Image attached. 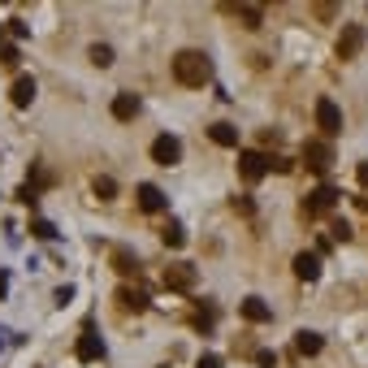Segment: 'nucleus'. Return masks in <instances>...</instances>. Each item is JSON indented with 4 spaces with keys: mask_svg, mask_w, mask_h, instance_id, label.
I'll return each mask as SVG.
<instances>
[{
    "mask_svg": "<svg viewBox=\"0 0 368 368\" xmlns=\"http://www.w3.org/2000/svg\"><path fill=\"white\" fill-rule=\"evenodd\" d=\"M173 78H178L182 87H204L208 78H213V61L195 48H182L178 57H173Z\"/></svg>",
    "mask_w": 368,
    "mask_h": 368,
    "instance_id": "f257e3e1",
    "label": "nucleus"
},
{
    "mask_svg": "<svg viewBox=\"0 0 368 368\" xmlns=\"http://www.w3.org/2000/svg\"><path fill=\"white\" fill-rule=\"evenodd\" d=\"M303 165H308L312 173H321V178H325L329 165H333V148H329L325 139H308V143H303Z\"/></svg>",
    "mask_w": 368,
    "mask_h": 368,
    "instance_id": "f03ea898",
    "label": "nucleus"
},
{
    "mask_svg": "<svg viewBox=\"0 0 368 368\" xmlns=\"http://www.w3.org/2000/svg\"><path fill=\"white\" fill-rule=\"evenodd\" d=\"M316 126H321L325 139H338V135H342V108L333 104L329 95H321V100H316Z\"/></svg>",
    "mask_w": 368,
    "mask_h": 368,
    "instance_id": "7ed1b4c3",
    "label": "nucleus"
},
{
    "mask_svg": "<svg viewBox=\"0 0 368 368\" xmlns=\"http://www.w3.org/2000/svg\"><path fill=\"white\" fill-rule=\"evenodd\" d=\"M333 204H338V191H333L329 182H321L312 195H303V217H325Z\"/></svg>",
    "mask_w": 368,
    "mask_h": 368,
    "instance_id": "20e7f679",
    "label": "nucleus"
},
{
    "mask_svg": "<svg viewBox=\"0 0 368 368\" xmlns=\"http://www.w3.org/2000/svg\"><path fill=\"white\" fill-rule=\"evenodd\" d=\"M152 161L156 165H178L182 161V139L178 135H161V139H152Z\"/></svg>",
    "mask_w": 368,
    "mask_h": 368,
    "instance_id": "39448f33",
    "label": "nucleus"
},
{
    "mask_svg": "<svg viewBox=\"0 0 368 368\" xmlns=\"http://www.w3.org/2000/svg\"><path fill=\"white\" fill-rule=\"evenodd\" d=\"M364 39H368V30L356 26V22H347V26H342V35H338V61H356V57H360V48H364Z\"/></svg>",
    "mask_w": 368,
    "mask_h": 368,
    "instance_id": "423d86ee",
    "label": "nucleus"
},
{
    "mask_svg": "<svg viewBox=\"0 0 368 368\" xmlns=\"http://www.w3.org/2000/svg\"><path fill=\"white\" fill-rule=\"evenodd\" d=\"M269 173V156L264 152H238V178L243 182H260Z\"/></svg>",
    "mask_w": 368,
    "mask_h": 368,
    "instance_id": "0eeeda50",
    "label": "nucleus"
},
{
    "mask_svg": "<svg viewBox=\"0 0 368 368\" xmlns=\"http://www.w3.org/2000/svg\"><path fill=\"white\" fill-rule=\"evenodd\" d=\"M74 356L83 360V364H95V360H104V338H100V333L91 329V321H87V329H83V338H78Z\"/></svg>",
    "mask_w": 368,
    "mask_h": 368,
    "instance_id": "6e6552de",
    "label": "nucleus"
},
{
    "mask_svg": "<svg viewBox=\"0 0 368 368\" xmlns=\"http://www.w3.org/2000/svg\"><path fill=\"white\" fill-rule=\"evenodd\" d=\"M35 95H39V87H35V78H30V74H18V78H13V87H9L13 108H30V104H35Z\"/></svg>",
    "mask_w": 368,
    "mask_h": 368,
    "instance_id": "1a4fd4ad",
    "label": "nucleus"
},
{
    "mask_svg": "<svg viewBox=\"0 0 368 368\" xmlns=\"http://www.w3.org/2000/svg\"><path fill=\"white\" fill-rule=\"evenodd\" d=\"M165 291H195V264H169L165 269Z\"/></svg>",
    "mask_w": 368,
    "mask_h": 368,
    "instance_id": "9d476101",
    "label": "nucleus"
},
{
    "mask_svg": "<svg viewBox=\"0 0 368 368\" xmlns=\"http://www.w3.org/2000/svg\"><path fill=\"white\" fill-rule=\"evenodd\" d=\"M135 200H139V208H143V213H165V191L161 186H156V182H143L139 191H135Z\"/></svg>",
    "mask_w": 368,
    "mask_h": 368,
    "instance_id": "9b49d317",
    "label": "nucleus"
},
{
    "mask_svg": "<svg viewBox=\"0 0 368 368\" xmlns=\"http://www.w3.org/2000/svg\"><path fill=\"white\" fill-rule=\"evenodd\" d=\"M238 312H243L251 325H269V321H273V308H269L260 295H247L243 303H238Z\"/></svg>",
    "mask_w": 368,
    "mask_h": 368,
    "instance_id": "f8f14e48",
    "label": "nucleus"
},
{
    "mask_svg": "<svg viewBox=\"0 0 368 368\" xmlns=\"http://www.w3.org/2000/svg\"><path fill=\"white\" fill-rule=\"evenodd\" d=\"M139 108H143V104H139L135 91H117V95H113V117H117V122H135Z\"/></svg>",
    "mask_w": 368,
    "mask_h": 368,
    "instance_id": "ddd939ff",
    "label": "nucleus"
},
{
    "mask_svg": "<svg viewBox=\"0 0 368 368\" xmlns=\"http://www.w3.org/2000/svg\"><path fill=\"white\" fill-rule=\"evenodd\" d=\"M295 278L299 282H316V278H321V255H316V251H299L295 255Z\"/></svg>",
    "mask_w": 368,
    "mask_h": 368,
    "instance_id": "4468645a",
    "label": "nucleus"
},
{
    "mask_svg": "<svg viewBox=\"0 0 368 368\" xmlns=\"http://www.w3.org/2000/svg\"><path fill=\"white\" fill-rule=\"evenodd\" d=\"M321 347H325V338L316 329H299L295 333V351H299V356H321Z\"/></svg>",
    "mask_w": 368,
    "mask_h": 368,
    "instance_id": "2eb2a0df",
    "label": "nucleus"
},
{
    "mask_svg": "<svg viewBox=\"0 0 368 368\" xmlns=\"http://www.w3.org/2000/svg\"><path fill=\"white\" fill-rule=\"evenodd\" d=\"M208 135H213V143H217V148H238V126H230V122L208 126Z\"/></svg>",
    "mask_w": 368,
    "mask_h": 368,
    "instance_id": "dca6fc26",
    "label": "nucleus"
},
{
    "mask_svg": "<svg viewBox=\"0 0 368 368\" xmlns=\"http://www.w3.org/2000/svg\"><path fill=\"white\" fill-rule=\"evenodd\" d=\"M117 303H122L126 312H143V308H148V295H143V291H130V286H122V291H117Z\"/></svg>",
    "mask_w": 368,
    "mask_h": 368,
    "instance_id": "f3484780",
    "label": "nucleus"
},
{
    "mask_svg": "<svg viewBox=\"0 0 368 368\" xmlns=\"http://www.w3.org/2000/svg\"><path fill=\"white\" fill-rule=\"evenodd\" d=\"M113 269H117V273H126V278L139 273V255L126 251V247H117V251H113Z\"/></svg>",
    "mask_w": 368,
    "mask_h": 368,
    "instance_id": "a211bd4d",
    "label": "nucleus"
},
{
    "mask_svg": "<svg viewBox=\"0 0 368 368\" xmlns=\"http://www.w3.org/2000/svg\"><path fill=\"white\" fill-rule=\"evenodd\" d=\"M161 243H165V247H173V251H178V247L186 243V230H182V221H169V226L161 230Z\"/></svg>",
    "mask_w": 368,
    "mask_h": 368,
    "instance_id": "6ab92c4d",
    "label": "nucleus"
},
{
    "mask_svg": "<svg viewBox=\"0 0 368 368\" xmlns=\"http://www.w3.org/2000/svg\"><path fill=\"white\" fill-rule=\"evenodd\" d=\"M91 66L95 70H108V66H113V48H108V43H91Z\"/></svg>",
    "mask_w": 368,
    "mask_h": 368,
    "instance_id": "aec40b11",
    "label": "nucleus"
},
{
    "mask_svg": "<svg viewBox=\"0 0 368 368\" xmlns=\"http://www.w3.org/2000/svg\"><path fill=\"white\" fill-rule=\"evenodd\" d=\"M91 191H95L100 200H113V195H117V182H113V178H104V173H100V178L91 182Z\"/></svg>",
    "mask_w": 368,
    "mask_h": 368,
    "instance_id": "412c9836",
    "label": "nucleus"
},
{
    "mask_svg": "<svg viewBox=\"0 0 368 368\" xmlns=\"http://www.w3.org/2000/svg\"><path fill=\"white\" fill-rule=\"evenodd\" d=\"M30 234L43 238V243H52V238H57V226H52V221H30Z\"/></svg>",
    "mask_w": 368,
    "mask_h": 368,
    "instance_id": "4be33fe9",
    "label": "nucleus"
},
{
    "mask_svg": "<svg viewBox=\"0 0 368 368\" xmlns=\"http://www.w3.org/2000/svg\"><path fill=\"white\" fill-rule=\"evenodd\" d=\"M238 18H243V22L255 30V26H260V5H243V9H238Z\"/></svg>",
    "mask_w": 368,
    "mask_h": 368,
    "instance_id": "5701e85b",
    "label": "nucleus"
},
{
    "mask_svg": "<svg viewBox=\"0 0 368 368\" xmlns=\"http://www.w3.org/2000/svg\"><path fill=\"white\" fill-rule=\"evenodd\" d=\"M18 61H22L18 43H5V48H0V66H18Z\"/></svg>",
    "mask_w": 368,
    "mask_h": 368,
    "instance_id": "b1692460",
    "label": "nucleus"
},
{
    "mask_svg": "<svg viewBox=\"0 0 368 368\" xmlns=\"http://www.w3.org/2000/svg\"><path fill=\"white\" fill-rule=\"evenodd\" d=\"M269 169H273V173H291L295 165H291V161H286V156H269Z\"/></svg>",
    "mask_w": 368,
    "mask_h": 368,
    "instance_id": "393cba45",
    "label": "nucleus"
},
{
    "mask_svg": "<svg viewBox=\"0 0 368 368\" xmlns=\"http://www.w3.org/2000/svg\"><path fill=\"white\" fill-rule=\"evenodd\" d=\"M329 238H338V243H347L351 238V221H333V234Z\"/></svg>",
    "mask_w": 368,
    "mask_h": 368,
    "instance_id": "a878e982",
    "label": "nucleus"
},
{
    "mask_svg": "<svg viewBox=\"0 0 368 368\" xmlns=\"http://www.w3.org/2000/svg\"><path fill=\"white\" fill-rule=\"evenodd\" d=\"M255 364H260V368H273V364H278V351H255Z\"/></svg>",
    "mask_w": 368,
    "mask_h": 368,
    "instance_id": "bb28decb",
    "label": "nucleus"
},
{
    "mask_svg": "<svg viewBox=\"0 0 368 368\" xmlns=\"http://www.w3.org/2000/svg\"><path fill=\"white\" fill-rule=\"evenodd\" d=\"M234 208H238V213H243V217H251V213H255V204H251V195H238V200H234Z\"/></svg>",
    "mask_w": 368,
    "mask_h": 368,
    "instance_id": "cd10ccee",
    "label": "nucleus"
},
{
    "mask_svg": "<svg viewBox=\"0 0 368 368\" xmlns=\"http://www.w3.org/2000/svg\"><path fill=\"white\" fill-rule=\"evenodd\" d=\"M195 368H221V356H200Z\"/></svg>",
    "mask_w": 368,
    "mask_h": 368,
    "instance_id": "c85d7f7f",
    "label": "nucleus"
},
{
    "mask_svg": "<svg viewBox=\"0 0 368 368\" xmlns=\"http://www.w3.org/2000/svg\"><path fill=\"white\" fill-rule=\"evenodd\" d=\"M9 30H13L18 39H26V35H30V26H26V22H9Z\"/></svg>",
    "mask_w": 368,
    "mask_h": 368,
    "instance_id": "c756f323",
    "label": "nucleus"
},
{
    "mask_svg": "<svg viewBox=\"0 0 368 368\" xmlns=\"http://www.w3.org/2000/svg\"><path fill=\"white\" fill-rule=\"evenodd\" d=\"M356 178H360V186H368V161H364V165L356 169Z\"/></svg>",
    "mask_w": 368,
    "mask_h": 368,
    "instance_id": "7c9ffc66",
    "label": "nucleus"
},
{
    "mask_svg": "<svg viewBox=\"0 0 368 368\" xmlns=\"http://www.w3.org/2000/svg\"><path fill=\"white\" fill-rule=\"evenodd\" d=\"M0 48H5V26H0Z\"/></svg>",
    "mask_w": 368,
    "mask_h": 368,
    "instance_id": "2f4dec72",
    "label": "nucleus"
}]
</instances>
